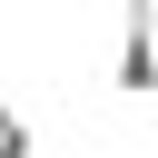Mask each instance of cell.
Instances as JSON below:
<instances>
[{"mask_svg": "<svg viewBox=\"0 0 158 158\" xmlns=\"http://www.w3.org/2000/svg\"><path fill=\"white\" fill-rule=\"evenodd\" d=\"M109 89H118V99H148V89H158V40H148V0H128V10H118V69H109Z\"/></svg>", "mask_w": 158, "mask_h": 158, "instance_id": "6da1fadb", "label": "cell"}, {"mask_svg": "<svg viewBox=\"0 0 158 158\" xmlns=\"http://www.w3.org/2000/svg\"><path fill=\"white\" fill-rule=\"evenodd\" d=\"M148 40H158V0H148Z\"/></svg>", "mask_w": 158, "mask_h": 158, "instance_id": "7a4b0ae2", "label": "cell"}]
</instances>
